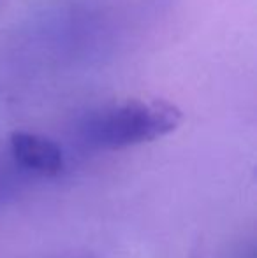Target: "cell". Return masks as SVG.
<instances>
[{"mask_svg":"<svg viewBox=\"0 0 257 258\" xmlns=\"http://www.w3.org/2000/svg\"><path fill=\"white\" fill-rule=\"evenodd\" d=\"M20 177L16 172H13L11 169H2L0 167V209L2 206L16 194V190L20 188Z\"/></svg>","mask_w":257,"mask_h":258,"instance_id":"3","label":"cell"},{"mask_svg":"<svg viewBox=\"0 0 257 258\" xmlns=\"http://www.w3.org/2000/svg\"><path fill=\"white\" fill-rule=\"evenodd\" d=\"M74 258H93V256H74Z\"/></svg>","mask_w":257,"mask_h":258,"instance_id":"4","label":"cell"},{"mask_svg":"<svg viewBox=\"0 0 257 258\" xmlns=\"http://www.w3.org/2000/svg\"><path fill=\"white\" fill-rule=\"evenodd\" d=\"M182 111L166 100L132 99L90 112L81 123V139L95 150H124L175 132Z\"/></svg>","mask_w":257,"mask_h":258,"instance_id":"1","label":"cell"},{"mask_svg":"<svg viewBox=\"0 0 257 258\" xmlns=\"http://www.w3.org/2000/svg\"><path fill=\"white\" fill-rule=\"evenodd\" d=\"M11 160L25 172L57 176L64 169V155L52 139L32 132H14L9 141Z\"/></svg>","mask_w":257,"mask_h":258,"instance_id":"2","label":"cell"}]
</instances>
